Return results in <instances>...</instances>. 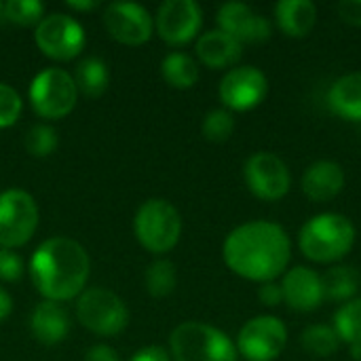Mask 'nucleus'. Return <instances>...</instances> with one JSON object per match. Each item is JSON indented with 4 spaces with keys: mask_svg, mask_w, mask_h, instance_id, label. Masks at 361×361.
Returning a JSON list of instances; mask_svg holds the SVG:
<instances>
[{
    "mask_svg": "<svg viewBox=\"0 0 361 361\" xmlns=\"http://www.w3.org/2000/svg\"><path fill=\"white\" fill-rule=\"evenodd\" d=\"M178 286V273L176 264L171 260H154L146 269V290L154 298L169 296Z\"/></svg>",
    "mask_w": 361,
    "mask_h": 361,
    "instance_id": "obj_27",
    "label": "nucleus"
},
{
    "mask_svg": "<svg viewBox=\"0 0 361 361\" xmlns=\"http://www.w3.org/2000/svg\"><path fill=\"white\" fill-rule=\"evenodd\" d=\"M21 114V97L19 93L6 85L0 82V129L13 127Z\"/></svg>",
    "mask_w": 361,
    "mask_h": 361,
    "instance_id": "obj_31",
    "label": "nucleus"
},
{
    "mask_svg": "<svg viewBox=\"0 0 361 361\" xmlns=\"http://www.w3.org/2000/svg\"><path fill=\"white\" fill-rule=\"evenodd\" d=\"M326 298L336 302L353 300L355 292L360 290V273L353 267H332L326 275H322Z\"/></svg>",
    "mask_w": 361,
    "mask_h": 361,
    "instance_id": "obj_24",
    "label": "nucleus"
},
{
    "mask_svg": "<svg viewBox=\"0 0 361 361\" xmlns=\"http://www.w3.org/2000/svg\"><path fill=\"white\" fill-rule=\"evenodd\" d=\"M203 23V11L195 0H167L157 13V32L169 44L190 42Z\"/></svg>",
    "mask_w": 361,
    "mask_h": 361,
    "instance_id": "obj_14",
    "label": "nucleus"
},
{
    "mask_svg": "<svg viewBox=\"0 0 361 361\" xmlns=\"http://www.w3.org/2000/svg\"><path fill=\"white\" fill-rule=\"evenodd\" d=\"M338 15L345 23L361 27V0H343L338 4Z\"/></svg>",
    "mask_w": 361,
    "mask_h": 361,
    "instance_id": "obj_34",
    "label": "nucleus"
},
{
    "mask_svg": "<svg viewBox=\"0 0 361 361\" xmlns=\"http://www.w3.org/2000/svg\"><path fill=\"white\" fill-rule=\"evenodd\" d=\"M355 243L353 222L334 212L317 214L305 222L298 235L302 256L317 264H332L343 260Z\"/></svg>",
    "mask_w": 361,
    "mask_h": 361,
    "instance_id": "obj_3",
    "label": "nucleus"
},
{
    "mask_svg": "<svg viewBox=\"0 0 361 361\" xmlns=\"http://www.w3.org/2000/svg\"><path fill=\"white\" fill-rule=\"evenodd\" d=\"M334 332L341 343L357 345L361 343V298H353L345 302L334 315Z\"/></svg>",
    "mask_w": 361,
    "mask_h": 361,
    "instance_id": "obj_26",
    "label": "nucleus"
},
{
    "mask_svg": "<svg viewBox=\"0 0 361 361\" xmlns=\"http://www.w3.org/2000/svg\"><path fill=\"white\" fill-rule=\"evenodd\" d=\"M201 131L205 135L207 142H214V144H222L226 142L233 131H235V118L228 110H212L205 114L203 118V125H201Z\"/></svg>",
    "mask_w": 361,
    "mask_h": 361,
    "instance_id": "obj_28",
    "label": "nucleus"
},
{
    "mask_svg": "<svg viewBox=\"0 0 361 361\" xmlns=\"http://www.w3.org/2000/svg\"><path fill=\"white\" fill-rule=\"evenodd\" d=\"M133 231L137 241L152 254L173 250L182 235V218L165 199H148L135 214Z\"/></svg>",
    "mask_w": 361,
    "mask_h": 361,
    "instance_id": "obj_5",
    "label": "nucleus"
},
{
    "mask_svg": "<svg viewBox=\"0 0 361 361\" xmlns=\"http://www.w3.org/2000/svg\"><path fill=\"white\" fill-rule=\"evenodd\" d=\"M169 347L176 361H237L235 343L222 330L201 322L180 324L171 332Z\"/></svg>",
    "mask_w": 361,
    "mask_h": 361,
    "instance_id": "obj_4",
    "label": "nucleus"
},
{
    "mask_svg": "<svg viewBox=\"0 0 361 361\" xmlns=\"http://www.w3.org/2000/svg\"><path fill=\"white\" fill-rule=\"evenodd\" d=\"M300 345L309 355L315 357H330L341 349V338L334 332V328L330 326H309L302 336H300Z\"/></svg>",
    "mask_w": 361,
    "mask_h": 361,
    "instance_id": "obj_25",
    "label": "nucleus"
},
{
    "mask_svg": "<svg viewBox=\"0 0 361 361\" xmlns=\"http://www.w3.org/2000/svg\"><path fill=\"white\" fill-rule=\"evenodd\" d=\"M78 89L74 76L61 68H47L38 72L30 85V104L42 118H63L76 106Z\"/></svg>",
    "mask_w": 361,
    "mask_h": 361,
    "instance_id": "obj_6",
    "label": "nucleus"
},
{
    "mask_svg": "<svg viewBox=\"0 0 361 361\" xmlns=\"http://www.w3.org/2000/svg\"><path fill=\"white\" fill-rule=\"evenodd\" d=\"M258 298L264 307H279L283 302V292H281V283H275V281H267V283H260L258 288Z\"/></svg>",
    "mask_w": 361,
    "mask_h": 361,
    "instance_id": "obj_33",
    "label": "nucleus"
},
{
    "mask_svg": "<svg viewBox=\"0 0 361 361\" xmlns=\"http://www.w3.org/2000/svg\"><path fill=\"white\" fill-rule=\"evenodd\" d=\"M11 311H13V300H11V296L0 288V322H4V319L11 315Z\"/></svg>",
    "mask_w": 361,
    "mask_h": 361,
    "instance_id": "obj_37",
    "label": "nucleus"
},
{
    "mask_svg": "<svg viewBox=\"0 0 361 361\" xmlns=\"http://www.w3.org/2000/svg\"><path fill=\"white\" fill-rule=\"evenodd\" d=\"M288 343V330L275 315H258L250 319L237 336V353L247 361H273L281 355Z\"/></svg>",
    "mask_w": 361,
    "mask_h": 361,
    "instance_id": "obj_9",
    "label": "nucleus"
},
{
    "mask_svg": "<svg viewBox=\"0 0 361 361\" xmlns=\"http://www.w3.org/2000/svg\"><path fill=\"white\" fill-rule=\"evenodd\" d=\"M243 178L250 192L262 201H279L292 186L288 165L273 152H256L243 165Z\"/></svg>",
    "mask_w": 361,
    "mask_h": 361,
    "instance_id": "obj_11",
    "label": "nucleus"
},
{
    "mask_svg": "<svg viewBox=\"0 0 361 361\" xmlns=\"http://www.w3.org/2000/svg\"><path fill=\"white\" fill-rule=\"evenodd\" d=\"M2 13L8 21L19 25H34L40 23L44 17V4L38 0H8L2 6Z\"/></svg>",
    "mask_w": 361,
    "mask_h": 361,
    "instance_id": "obj_29",
    "label": "nucleus"
},
{
    "mask_svg": "<svg viewBox=\"0 0 361 361\" xmlns=\"http://www.w3.org/2000/svg\"><path fill=\"white\" fill-rule=\"evenodd\" d=\"M34 40L47 57L68 61L82 51L85 30L76 19L63 13H53L49 17H42V21L36 25Z\"/></svg>",
    "mask_w": 361,
    "mask_h": 361,
    "instance_id": "obj_10",
    "label": "nucleus"
},
{
    "mask_svg": "<svg viewBox=\"0 0 361 361\" xmlns=\"http://www.w3.org/2000/svg\"><path fill=\"white\" fill-rule=\"evenodd\" d=\"M222 256L235 275L247 281L267 283L288 271L292 241L283 226L269 220H254L228 233Z\"/></svg>",
    "mask_w": 361,
    "mask_h": 361,
    "instance_id": "obj_1",
    "label": "nucleus"
},
{
    "mask_svg": "<svg viewBox=\"0 0 361 361\" xmlns=\"http://www.w3.org/2000/svg\"><path fill=\"white\" fill-rule=\"evenodd\" d=\"M0 11H2V6H0Z\"/></svg>",
    "mask_w": 361,
    "mask_h": 361,
    "instance_id": "obj_40",
    "label": "nucleus"
},
{
    "mask_svg": "<svg viewBox=\"0 0 361 361\" xmlns=\"http://www.w3.org/2000/svg\"><path fill=\"white\" fill-rule=\"evenodd\" d=\"M241 42L222 30H209L197 40V57L212 70L231 68L241 59Z\"/></svg>",
    "mask_w": 361,
    "mask_h": 361,
    "instance_id": "obj_18",
    "label": "nucleus"
},
{
    "mask_svg": "<svg viewBox=\"0 0 361 361\" xmlns=\"http://www.w3.org/2000/svg\"><path fill=\"white\" fill-rule=\"evenodd\" d=\"M55 148H57V133L53 127L36 125L25 133V150L32 157H38V159L49 157L55 152Z\"/></svg>",
    "mask_w": 361,
    "mask_h": 361,
    "instance_id": "obj_30",
    "label": "nucleus"
},
{
    "mask_svg": "<svg viewBox=\"0 0 361 361\" xmlns=\"http://www.w3.org/2000/svg\"><path fill=\"white\" fill-rule=\"evenodd\" d=\"M30 328L38 343L57 345L70 332V319L59 302L44 300L34 309V313L30 317Z\"/></svg>",
    "mask_w": 361,
    "mask_h": 361,
    "instance_id": "obj_20",
    "label": "nucleus"
},
{
    "mask_svg": "<svg viewBox=\"0 0 361 361\" xmlns=\"http://www.w3.org/2000/svg\"><path fill=\"white\" fill-rule=\"evenodd\" d=\"M78 322L99 336H116L129 324V311L125 302L110 290L91 288L85 290L76 305Z\"/></svg>",
    "mask_w": 361,
    "mask_h": 361,
    "instance_id": "obj_7",
    "label": "nucleus"
},
{
    "mask_svg": "<svg viewBox=\"0 0 361 361\" xmlns=\"http://www.w3.org/2000/svg\"><path fill=\"white\" fill-rule=\"evenodd\" d=\"M283 302L298 313H311L326 300L322 275L309 267H294L283 273L281 281Z\"/></svg>",
    "mask_w": 361,
    "mask_h": 361,
    "instance_id": "obj_16",
    "label": "nucleus"
},
{
    "mask_svg": "<svg viewBox=\"0 0 361 361\" xmlns=\"http://www.w3.org/2000/svg\"><path fill=\"white\" fill-rule=\"evenodd\" d=\"M161 74L173 89H190L199 80V66L186 53H169L161 63Z\"/></svg>",
    "mask_w": 361,
    "mask_h": 361,
    "instance_id": "obj_23",
    "label": "nucleus"
},
{
    "mask_svg": "<svg viewBox=\"0 0 361 361\" xmlns=\"http://www.w3.org/2000/svg\"><path fill=\"white\" fill-rule=\"evenodd\" d=\"M89 254L70 237H51L38 245L30 262L34 288L51 302L78 296L89 279Z\"/></svg>",
    "mask_w": 361,
    "mask_h": 361,
    "instance_id": "obj_2",
    "label": "nucleus"
},
{
    "mask_svg": "<svg viewBox=\"0 0 361 361\" xmlns=\"http://www.w3.org/2000/svg\"><path fill=\"white\" fill-rule=\"evenodd\" d=\"M269 91L267 76L256 66H239L224 74L220 80V102L231 110L245 112L256 108Z\"/></svg>",
    "mask_w": 361,
    "mask_h": 361,
    "instance_id": "obj_12",
    "label": "nucleus"
},
{
    "mask_svg": "<svg viewBox=\"0 0 361 361\" xmlns=\"http://www.w3.org/2000/svg\"><path fill=\"white\" fill-rule=\"evenodd\" d=\"M332 112L345 121H361V72H351L334 80L328 93Z\"/></svg>",
    "mask_w": 361,
    "mask_h": 361,
    "instance_id": "obj_21",
    "label": "nucleus"
},
{
    "mask_svg": "<svg viewBox=\"0 0 361 361\" xmlns=\"http://www.w3.org/2000/svg\"><path fill=\"white\" fill-rule=\"evenodd\" d=\"M349 349H351L353 360L361 361V343H357V345H349Z\"/></svg>",
    "mask_w": 361,
    "mask_h": 361,
    "instance_id": "obj_39",
    "label": "nucleus"
},
{
    "mask_svg": "<svg viewBox=\"0 0 361 361\" xmlns=\"http://www.w3.org/2000/svg\"><path fill=\"white\" fill-rule=\"evenodd\" d=\"M275 23L290 38H305L317 23V6L311 0H281L275 4Z\"/></svg>",
    "mask_w": 361,
    "mask_h": 361,
    "instance_id": "obj_19",
    "label": "nucleus"
},
{
    "mask_svg": "<svg viewBox=\"0 0 361 361\" xmlns=\"http://www.w3.org/2000/svg\"><path fill=\"white\" fill-rule=\"evenodd\" d=\"M102 19L108 34L123 44H144L152 36V17L142 4L112 2L104 8Z\"/></svg>",
    "mask_w": 361,
    "mask_h": 361,
    "instance_id": "obj_13",
    "label": "nucleus"
},
{
    "mask_svg": "<svg viewBox=\"0 0 361 361\" xmlns=\"http://www.w3.org/2000/svg\"><path fill=\"white\" fill-rule=\"evenodd\" d=\"M300 186L315 203L332 201L345 188V169L336 161H315L302 173Z\"/></svg>",
    "mask_w": 361,
    "mask_h": 361,
    "instance_id": "obj_17",
    "label": "nucleus"
},
{
    "mask_svg": "<svg viewBox=\"0 0 361 361\" xmlns=\"http://www.w3.org/2000/svg\"><path fill=\"white\" fill-rule=\"evenodd\" d=\"M66 6H70V8H76V11H93V8L97 6V2H93V0H85V2H74V0H68V2H66Z\"/></svg>",
    "mask_w": 361,
    "mask_h": 361,
    "instance_id": "obj_38",
    "label": "nucleus"
},
{
    "mask_svg": "<svg viewBox=\"0 0 361 361\" xmlns=\"http://www.w3.org/2000/svg\"><path fill=\"white\" fill-rule=\"evenodd\" d=\"M218 25L237 42H264L273 34V23L243 2H226L218 8Z\"/></svg>",
    "mask_w": 361,
    "mask_h": 361,
    "instance_id": "obj_15",
    "label": "nucleus"
},
{
    "mask_svg": "<svg viewBox=\"0 0 361 361\" xmlns=\"http://www.w3.org/2000/svg\"><path fill=\"white\" fill-rule=\"evenodd\" d=\"M23 275V262L21 258L11 250H0V279L4 281H17Z\"/></svg>",
    "mask_w": 361,
    "mask_h": 361,
    "instance_id": "obj_32",
    "label": "nucleus"
},
{
    "mask_svg": "<svg viewBox=\"0 0 361 361\" xmlns=\"http://www.w3.org/2000/svg\"><path fill=\"white\" fill-rule=\"evenodd\" d=\"M74 82H76L78 93L87 97H99L110 85L108 66L97 57H87L76 66Z\"/></svg>",
    "mask_w": 361,
    "mask_h": 361,
    "instance_id": "obj_22",
    "label": "nucleus"
},
{
    "mask_svg": "<svg viewBox=\"0 0 361 361\" xmlns=\"http://www.w3.org/2000/svg\"><path fill=\"white\" fill-rule=\"evenodd\" d=\"M38 226V207L32 195L19 188L0 195V245L4 250L27 243Z\"/></svg>",
    "mask_w": 361,
    "mask_h": 361,
    "instance_id": "obj_8",
    "label": "nucleus"
},
{
    "mask_svg": "<svg viewBox=\"0 0 361 361\" xmlns=\"http://www.w3.org/2000/svg\"><path fill=\"white\" fill-rule=\"evenodd\" d=\"M85 361H121L118 353L108 345H95L85 353Z\"/></svg>",
    "mask_w": 361,
    "mask_h": 361,
    "instance_id": "obj_36",
    "label": "nucleus"
},
{
    "mask_svg": "<svg viewBox=\"0 0 361 361\" xmlns=\"http://www.w3.org/2000/svg\"><path fill=\"white\" fill-rule=\"evenodd\" d=\"M129 361H171L169 357V353L163 349V347H144V349H140L137 353H133L131 355V360Z\"/></svg>",
    "mask_w": 361,
    "mask_h": 361,
    "instance_id": "obj_35",
    "label": "nucleus"
}]
</instances>
